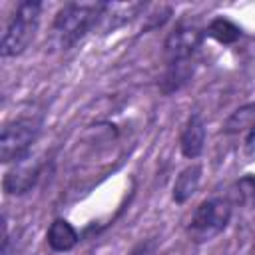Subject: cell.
Wrapping results in <instances>:
<instances>
[{
	"mask_svg": "<svg viewBox=\"0 0 255 255\" xmlns=\"http://www.w3.org/2000/svg\"><path fill=\"white\" fill-rule=\"evenodd\" d=\"M104 10V2H68L64 4L56 18L52 32L58 40V46L68 50L78 44L94 26H98Z\"/></svg>",
	"mask_w": 255,
	"mask_h": 255,
	"instance_id": "obj_1",
	"label": "cell"
},
{
	"mask_svg": "<svg viewBox=\"0 0 255 255\" xmlns=\"http://www.w3.org/2000/svg\"><path fill=\"white\" fill-rule=\"evenodd\" d=\"M42 16V2L24 0L16 6V12L6 26V32L0 42L2 58H14L26 52V48L34 42Z\"/></svg>",
	"mask_w": 255,
	"mask_h": 255,
	"instance_id": "obj_2",
	"label": "cell"
},
{
	"mask_svg": "<svg viewBox=\"0 0 255 255\" xmlns=\"http://www.w3.org/2000/svg\"><path fill=\"white\" fill-rule=\"evenodd\" d=\"M231 201L227 197H209L201 201L187 225V233L195 243H205L223 233L231 219Z\"/></svg>",
	"mask_w": 255,
	"mask_h": 255,
	"instance_id": "obj_3",
	"label": "cell"
},
{
	"mask_svg": "<svg viewBox=\"0 0 255 255\" xmlns=\"http://www.w3.org/2000/svg\"><path fill=\"white\" fill-rule=\"evenodd\" d=\"M40 129L42 122L36 118H16L4 124L0 133V161L8 165L26 159L40 135Z\"/></svg>",
	"mask_w": 255,
	"mask_h": 255,
	"instance_id": "obj_4",
	"label": "cell"
},
{
	"mask_svg": "<svg viewBox=\"0 0 255 255\" xmlns=\"http://www.w3.org/2000/svg\"><path fill=\"white\" fill-rule=\"evenodd\" d=\"M203 36H205V32L197 24H187V22L177 24L167 34V38L163 42L165 62L175 64V62L193 60L195 52L199 50V46L203 42Z\"/></svg>",
	"mask_w": 255,
	"mask_h": 255,
	"instance_id": "obj_5",
	"label": "cell"
},
{
	"mask_svg": "<svg viewBox=\"0 0 255 255\" xmlns=\"http://www.w3.org/2000/svg\"><path fill=\"white\" fill-rule=\"evenodd\" d=\"M40 171H42V161L36 159V157H26L18 163H14L6 173H4V179H2V187H4V193L6 195H24L28 193L38 177H40Z\"/></svg>",
	"mask_w": 255,
	"mask_h": 255,
	"instance_id": "obj_6",
	"label": "cell"
},
{
	"mask_svg": "<svg viewBox=\"0 0 255 255\" xmlns=\"http://www.w3.org/2000/svg\"><path fill=\"white\" fill-rule=\"evenodd\" d=\"M145 10L143 2H104V10L100 16L98 26H102L104 32H112L131 18L139 16V12Z\"/></svg>",
	"mask_w": 255,
	"mask_h": 255,
	"instance_id": "obj_7",
	"label": "cell"
},
{
	"mask_svg": "<svg viewBox=\"0 0 255 255\" xmlns=\"http://www.w3.org/2000/svg\"><path fill=\"white\" fill-rule=\"evenodd\" d=\"M179 147L187 159H195L201 155V151L205 147V122H203L201 114L193 112L187 118L181 137H179Z\"/></svg>",
	"mask_w": 255,
	"mask_h": 255,
	"instance_id": "obj_8",
	"label": "cell"
},
{
	"mask_svg": "<svg viewBox=\"0 0 255 255\" xmlns=\"http://www.w3.org/2000/svg\"><path fill=\"white\" fill-rule=\"evenodd\" d=\"M80 241V235L76 231V227L68 221V219H54L46 231V243L52 251L56 253H66L70 249H74Z\"/></svg>",
	"mask_w": 255,
	"mask_h": 255,
	"instance_id": "obj_9",
	"label": "cell"
},
{
	"mask_svg": "<svg viewBox=\"0 0 255 255\" xmlns=\"http://www.w3.org/2000/svg\"><path fill=\"white\" fill-rule=\"evenodd\" d=\"M199 181H201V165L199 163H191L185 169H181L179 175L175 177V183H173V191H171L173 201L179 205L189 201L195 195Z\"/></svg>",
	"mask_w": 255,
	"mask_h": 255,
	"instance_id": "obj_10",
	"label": "cell"
},
{
	"mask_svg": "<svg viewBox=\"0 0 255 255\" xmlns=\"http://www.w3.org/2000/svg\"><path fill=\"white\" fill-rule=\"evenodd\" d=\"M193 60L187 62H175V64H167L165 74L161 78V92L163 94H173L177 90H181L193 76Z\"/></svg>",
	"mask_w": 255,
	"mask_h": 255,
	"instance_id": "obj_11",
	"label": "cell"
},
{
	"mask_svg": "<svg viewBox=\"0 0 255 255\" xmlns=\"http://www.w3.org/2000/svg\"><path fill=\"white\" fill-rule=\"evenodd\" d=\"M205 32H207V36H211V38L217 40L219 44H233V42H237L239 36H241L239 26H235L231 20H227V18H223V16L213 18V20L209 22V26H207Z\"/></svg>",
	"mask_w": 255,
	"mask_h": 255,
	"instance_id": "obj_12",
	"label": "cell"
},
{
	"mask_svg": "<svg viewBox=\"0 0 255 255\" xmlns=\"http://www.w3.org/2000/svg\"><path fill=\"white\" fill-rule=\"evenodd\" d=\"M255 124V104H247V106H241L239 110H235L229 120L225 122V128L223 131L225 133H237L245 128H251Z\"/></svg>",
	"mask_w": 255,
	"mask_h": 255,
	"instance_id": "obj_13",
	"label": "cell"
},
{
	"mask_svg": "<svg viewBox=\"0 0 255 255\" xmlns=\"http://www.w3.org/2000/svg\"><path fill=\"white\" fill-rule=\"evenodd\" d=\"M239 189H243V193L249 195V201L255 205V177H243L239 181Z\"/></svg>",
	"mask_w": 255,
	"mask_h": 255,
	"instance_id": "obj_14",
	"label": "cell"
},
{
	"mask_svg": "<svg viewBox=\"0 0 255 255\" xmlns=\"http://www.w3.org/2000/svg\"><path fill=\"white\" fill-rule=\"evenodd\" d=\"M245 153L247 155H253L255 153V124L249 128V133L245 137Z\"/></svg>",
	"mask_w": 255,
	"mask_h": 255,
	"instance_id": "obj_15",
	"label": "cell"
},
{
	"mask_svg": "<svg viewBox=\"0 0 255 255\" xmlns=\"http://www.w3.org/2000/svg\"><path fill=\"white\" fill-rule=\"evenodd\" d=\"M147 253H149L147 245H143V243H141V245H139V247H137V249H135V251H133L131 255H147Z\"/></svg>",
	"mask_w": 255,
	"mask_h": 255,
	"instance_id": "obj_16",
	"label": "cell"
}]
</instances>
